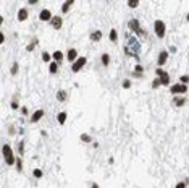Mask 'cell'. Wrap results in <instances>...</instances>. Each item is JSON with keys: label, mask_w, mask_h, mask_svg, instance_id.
Returning <instances> with one entry per match:
<instances>
[{"label": "cell", "mask_w": 189, "mask_h": 188, "mask_svg": "<svg viewBox=\"0 0 189 188\" xmlns=\"http://www.w3.org/2000/svg\"><path fill=\"white\" fill-rule=\"evenodd\" d=\"M124 54L128 57H134V59H139L141 55V42L139 39L134 36H129L124 42Z\"/></svg>", "instance_id": "obj_1"}, {"label": "cell", "mask_w": 189, "mask_h": 188, "mask_svg": "<svg viewBox=\"0 0 189 188\" xmlns=\"http://www.w3.org/2000/svg\"><path fill=\"white\" fill-rule=\"evenodd\" d=\"M2 157H3V162L7 164L8 167H13L15 166L16 152H15L13 148L10 146V143H3L2 144Z\"/></svg>", "instance_id": "obj_2"}, {"label": "cell", "mask_w": 189, "mask_h": 188, "mask_svg": "<svg viewBox=\"0 0 189 188\" xmlns=\"http://www.w3.org/2000/svg\"><path fill=\"white\" fill-rule=\"evenodd\" d=\"M128 29L134 34V37H147V29H144L137 18H131L128 21Z\"/></svg>", "instance_id": "obj_3"}, {"label": "cell", "mask_w": 189, "mask_h": 188, "mask_svg": "<svg viewBox=\"0 0 189 188\" xmlns=\"http://www.w3.org/2000/svg\"><path fill=\"white\" fill-rule=\"evenodd\" d=\"M154 33H155V36L158 39H163L165 37V34H167V25H165V21L163 20H155L154 21Z\"/></svg>", "instance_id": "obj_4"}, {"label": "cell", "mask_w": 189, "mask_h": 188, "mask_svg": "<svg viewBox=\"0 0 189 188\" xmlns=\"http://www.w3.org/2000/svg\"><path fill=\"white\" fill-rule=\"evenodd\" d=\"M155 76L158 78V81L162 86H170V81H171V76L168 71H165L163 68H155Z\"/></svg>", "instance_id": "obj_5"}, {"label": "cell", "mask_w": 189, "mask_h": 188, "mask_svg": "<svg viewBox=\"0 0 189 188\" xmlns=\"http://www.w3.org/2000/svg\"><path fill=\"white\" fill-rule=\"evenodd\" d=\"M186 93H187V84H181V83L170 84V94L171 96H184Z\"/></svg>", "instance_id": "obj_6"}, {"label": "cell", "mask_w": 189, "mask_h": 188, "mask_svg": "<svg viewBox=\"0 0 189 188\" xmlns=\"http://www.w3.org/2000/svg\"><path fill=\"white\" fill-rule=\"evenodd\" d=\"M86 63H87V57L79 55L78 59L71 63V71H73V73H79V71H81L83 68L86 67Z\"/></svg>", "instance_id": "obj_7"}, {"label": "cell", "mask_w": 189, "mask_h": 188, "mask_svg": "<svg viewBox=\"0 0 189 188\" xmlns=\"http://www.w3.org/2000/svg\"><path fill=\"white\" fill-rule=\"evenodd\" d=\"M168 59H170V54L167 52V49H162L157 55V68H163L165 63L168 62Z\"/></svg>", "instance_id": "obj_8"}, {"label": "cell", "mask_w": 189, "mask_h": 188, "mask_svg": "<svg viewBox=\"0 0 189 188\" xmlns=\"http://www.w3.org/2000/svg\"><path fill=\"white\" fill-rule=\"evenodd\" d=\"M49 25L52 26L55 31H60L61 28H63V18H61V15H54L52 18H50Z\"/></svg>", "instance_id": "obj_9"}, {"label": "cell", "mask_w": 189, "mask_h": 188, "mask_svg": "<svg viewBox=\"0 0 189 188\" xmlns=\"http://www.w3.org/2000/svg\"><path fill=\"white\" fill-rule=\"evenodd\" d=\"M44 115H45V110H44V109H37L36 112L31 113L29 122H31V123H37V122H41L42 118H44Z\"/></svg>", "instance_id": "obj_10"}, {"label": "cell", "mask_w": 189, "mask_h": 188, "mask_svg": "<svg viewBox=\"0 0 189 188\" xmlns=\"http://www.w3.org/2000/svg\"><path fill=\"white\" fill-rule=\"evenodd\" d=\"M52 11H50L49 8H42L41 11H39V21H42V23H49L50 18H52Z\"/></svg>", "instance_id": "obj_11"}, {"label": "cell", "mask_w": 189, "mask_h": 188, "mask_svg": "<svg viewBox=\"0 0 189 188\" xmlns=\"http://www.w3.org/2000/svg\"><path fill=\"white\" fill-rule=\"evenodd\" d=\"M28 18H29V10L28 8H20L18 11H16V20H18L20 23L26 21Z\"/></svg>", "instance_id": "obj_12"}, {"label": "cell", "mask_w": 189, "mask_h": 188, "mask_svg": "<svg viewBox=\"0 0 189 188\" xmlns=\"http://www.w3.org/2000/svg\"><path fill=\"white\" fill-rule=\"evenodd\" d=\"M102 37H104V33H102L100 29H94V31H91V34H89L91 42H100Z\"/></svg>", "instance_id": "obj_13"}, {"label": "cell", "mask_w": 189, "mask_h": 188, "mask_svg": "<svg viewBox=\"0 0 189 188\" xmlns=\"http://www.w3.org/2000/svg\"><path fill=\"white\" fill-rule=\"evenodd\" d=\"M78 57H79V55H78V50L74 49V47H70V49L66 50V60L70 62V63H73V62L76 60Z\"/></svg>", "instance_id": "obj_14"}, {"label": "cell", "mask_w": 189, "mask_h": 188, "mask_svg": "<svg viewBox=\"0 0 189 188\" xmlns=\"http://www.w3.org/2000/svg\"><path fill=\"white\" fill-rule=\"evenodd\" d=\"M63 60H65V55H63L61 50H54V52H52V62H55V63L61 65Z\"/></svg>", "instance_id": "obj_15"}, {"label": "cell", "mask_w": 189, "mask_h": 188, "mask_svg": "<svg viewBox=\"0 0 189 188\" xmlns=\"http://www.w3.org/2000/svg\"><path fill=\"white\" fill-rule=\"evenodd\" d=\"M74 5V0H66V2H63L61 3V8H60V11H61V15H66L68 11L71 10V7Z\"/></svg>", "instance_id": "obj_16"}, {"label": "cell", "mask_w": 189, "mask_h": 188, "mask_svg": "<svg viewBox=\"0 0 189 188\" xmlns=\"http://www.w3.org/2000/svg\"><path fill=\"white\" fill-rule=\"evenodd\" d=\"M100 63H102V67L104 68H108V65L112 63V57H110V54H107V52H104L100 55Z\"/></svg>", "instance_id": "obj_17"}, {"label": "cell", "mask_w": 189, "mask_h": 188, "mask_svg": "<svg viewBox=\"0 0 189 188\" xmlns=\"http://www.w3.org/2000/svg\"><path fill=\"white\" fill-rule=\"evenodd\" d=\"M173 106L175 107L186 106V98H184V96H173Z\"/></svg>", "instance_id": "obj_18"}, {"label": "cell", "mask_w": 189, "mask_h": 188, "mask_svg": "<svg viewBox=\"0 0 189 188\" xmlns=\"http://www.w3.org/2000/svg\"><path fill=\"white\" fill-rule=\"evenodd\" d=\"M24 151H26V144H24V141H18V144H16V156H20V157H23L24 156Z\"/></svg>", "instance_id": "obj_19"}, {"label": "cell", "mask_w": 189, "mask_h": 188, "mask_svg": "<svg viewBox=\"0 0 189 188\" xmlns=\"http://www.w3.org/2000/svg\"><path fill=\"white\" fill-rule=\"evenodd\" d=\"M37 45H39V39L37 37H32L31 41H29V44L26 45V52H29V54L34 52V49H36Z\"/></svg>", "instance_id": "obj_20"}, {"label": "cell", "mask_w": 189, "mask_h": 188, "mask_svg": "<svg viewBox=\"0 0 189 188\" xmlns=\"http://www.w3.org/2000/svg\"><path fill=\"white\" fill-rule=\"evenodd\" d=\"M55 99L58 102H65L68 99V93L65 89H58V91H57V94H55Z\"/></svg>", "instance_id": "obj_21"}, {"label": "cell", "mask_w": 189, "mask_h": 188, "mask_svg": "<svg viewBox=\"0 0 189 188\" xmlns=\"http://www.w3.org/2000/svg\"><path fill=\"white\" fill-rule=\"evenodd\" d=\"M108 39H110V42H113V44L118 42V29L117 28H112L110 29V33H108Z\"/></svg>", "instance_id": "obj_22"}, {"label": "cell", "mask_w": 189, "mask_h": 188, "mask_svg": "<svg viewBox=\"0 0 189 188\" xmlns=\"http://www.w3.org/2000/svg\"><path fill=\"white\" fill-rule=\"evenodd\" d=\"M79 141L84 143V144H91L94 140H92V136H91L89 133H81V135H79Z\"/></svg>", "instance_id": "obj_23"}, {"label": "cell", "mask_w": 189, "mask_h": 188, "mask_svg": "<svg viewBox=\"0 0 189 188\" xmlns=\"http://www.w3.org/2000/svg\"><path fill=\"white\" fill-rule=\"evenodd\" d=\"M66 118H68V113L65 110H61V112L57 113V122H58L60 125H65L66 123Z\"/></svg>", "instance_id": "obj_24"}, {"label": "cell", "mask_w": 189, "mask_h": 188, "mask_svg": "<svg viewBox=\"0 0 189 188\" xmlns=\"http://www.w3.org/2000/svg\"><path fill=\"white\" fill-rule=\"evenodd\" d=\"M41 59H42V62L44 63H50V62H52V54L49 52V50H42V54H41Z\"/></svg>", "instance_id": "obj_25"}, {"label": "cell", "mask_w": 189, "mask_h": 188, "mask_svg": "<svg viewBox=\"0 0 189 188\" xmlns=\"http://www.w3.org/2000/svg\"><path fill=\"white\" fill-rule=\"evenodd\" d=\"M58 70H60L58 63H55V62H50V63H49V73H50V75H57Z\"/></svg>", "instance_id": "obj_26"}, {"label": "cell", "mask_w": 189, "mask_h": 188, "mask_svg": "<svg viewBox=\"0 0 189 188\" xmlns=\"http://www.w3.org/2000/svg\"><path fill=\"white\" fill-rule=\"evenodd\" d=\"M18 73H20V63L15 60L13 63H11V68H10V75H11V76H16V75H18Z\"/></svg>", "instance_id": "obj_27"}, {"label": "cell", "mask_w": 189, "mask_h": 188, "mask_svg": "<svg viewBox=\"0 0 189 188\" xmlns=\"http://www.w3.org/2000/svg\"><path fill=\"white\" fill-rule=\"evenodd\" d=\"M15 167H16V172L18 174H21L23 172V157H20V156H16V159H15Z\"/></svg>", "instance_id": "obj_28"}, {"label": "cell", "mask_w": 189, "mask_h": 188, "mask_svg": "<svg viewBox=\"0 0 189 188\" xmlns=\"http://www.w3.org/2000/svg\"><path fill=\"white\" fill-rule=\"evenodd\" d=\"M32 175H34V178L41 180V178L44 177V170L39 169V167H34V169H32Z\"/></svg>", "instance_id": "obj_29"}, {"label": "cell", "mask_w": 189, "mask_h": 188, "mask_svg": "<svg viewBox=\"0 0 189 188\" xmlns=\"http://www.w3.org/2000/svg\"><path fill=\"white\" fill-rule=\"evenodd\" d=\"M131 86H133V81H131L129 78H124L121 81V88L123 89H131Z\"/></svg>", "instance_id": "obj_30"}, {"label": "cell", "mask_w": 189, "mask_h": 188, "mask_svg": "<svg viewBox=\"0 0 189 188\" xmlns=\"http://www.w3.org/2000/svg\"><path fill=\"white\" fill-rule=\"evenodd\" d=\"M133 73H136V75H142V73H144V65L136 63V65H134V71H133Z\"/></svg>", "instance_id": "obj_31"}, {"label": "cell", "mask_w": 189, "mask_h": 188, "mask_svg": "<svg viewBox=\"0 0 189 188\" xmlns=\"http://www.w3.org/2000/svg\"><path fill=\"white\" fill-rule=\"evenodd\" d=\"M160 86H162V84H160V81H158V78L155 76V78H154V79H152V83H150V88H152V89H158Z\"/></svg>", "instance_id": "obj_32"}, {"label": "cell", "mask_w": 189, "mask_h": 188, "mask_svg": "<svg viewBox=\"0 0 189 188\" xmlns=\"http://www.w3.org/2000/svg\"><path fill=\"white\" fill-rule=\"evenodd\" d=\"M10 107H11V110H20V102L18 101H16V99H13V101H11L10 102Z\"/></svg>", "instance_id": "obj_33"}, {"label": "cell", "mask_w": 189, "mask_h": 188, "mask_svg": "<svg viewBox=\"0 0 189 188\" xmlns=\"http://www.w3.org/2000/svg\"><path fill=\"white\" fill-rule=\"evenodd\" d=\"M187 81H189V75H187V73H184V75L180 76V81H178V83H181V84H187Z\"/></svg>", "instance_id": "obj_34"}, {"label": "cell", "mask_w": 189, "mask_h": 188, "mask_svg": "<svg viewBox=\"0 0 189 188\" xmlns=\"http://www.w3.org/2000/svg\"><path fill=\"white\" fill-rule=\"evenodd\" d=\"M175 188H187V178H184V180L178 182V183L175 185Z\"/></svg>", "instance_id": "obj_35"}, {"label": "cell", "mask_w": 189, "mask_h": 188, "mask_svg": "<svg viewBox=\"0 0 189 188\" xmlns=\"http://www.w3.org/2000/svg\"><path fill=\"white\" fill-rule=\"evenodd\" d=\"M126 5H128L129 8H137V7H139V0H129Z\"/></svg>", "instance_id": "obj_36"}, {"label": "cell", "mask_w": 189, "mask_h": 188, "mask_svg": "<svg viewBox=\"0 0 189 188\" xmlns=\"http://www.w3.org/2000/svg\"><path fill=\"white\" fill-rule=\"evenodd\" d=\"M7 132H8V135H10V136H15V135H16V132H18V130H16V127H15V125H10Z\"/></svg>", "instance_id": "obj_37"}, {"label": "cell", "mask_w": 189, "mask_h": 188, "mask_svg": "<svg viewBox=\"0 0 189 188\" xmlns=\"http://www.w3.org/2000/svg\"><path fill=\"white\" fill-rule=\"evenodd\" d=\"M20 112H21V115H29V109H28L26 106H21L20 107Z\"/></svg>", "instance_id": "obj_38"}, {"label": "cell", "mask_w": 189, "mask_h": 188, "mask_svg": "<svg viewBox=\"0 0 189 188\" xmlns=\"http://www.w3.org/2000/svg\"><path fill=\"white\" fill-rule=\"evenodd\" d=\"M167 52L168 54H176V52H178V47H176V45H170V49L167 50Z\"/></svg>", "instance_id": "obj_39"}, {"label": "cell", "mask_w": 189, "mask_h": 188, "mask_svg": "<svg viewBox=\"0 0 189 188\" xmlns=\"http://www.w3.org/2000/svg\"><path fill=\"white\" fill-rule=\"evenodd\" d=\"M2 44H5V34L0 31V45H2Z\"/></svg>", "instance_id": "obj_40"}, {"label": "cell", "mask_w": 189, "mask_h": 188, "mask_svg": "<svg viewBox=\"0 0 189 188\" xmlns=\"http://www.w3.org/2000/svg\"><path fill=\"white\" fill-rule=\"evenodd\" d=\"M39 0H28V5H37Z\"/></svg>", "instance_id": "obj_41"}, {"label": "cell", "mask_w": 189, "mask_h": 188, "mask_svg": "<svg viewBox=\"0 0 189 188\" xmlns=\"http://www.w3.org/2000/svg\"><path fill=\"white\" fill-rule=\"evenodd\" d=\"M91 188H100V185L97 183V182H92V183H91Z\"/></svg>", "instance_id": "obj_42"}, {"label": "cell", "mask_w": 189, "mask_h": 188, "mask_svg": "<svg viewBox=\"0 0 189 188\" xmlns=\"http://www.w3.org/2000/svg\"><path fill=\"white\" fill-rule=\"evenodd\" d=\"M99 143H97V141H92V148H94V149H99Z\"/></svg>", "instance_id": "obj_43"}, {"label": "cell", "mask_w": 189, "mask_h": 188, "mask_svg": "<svg viewBox=\"0 0 189 188\" xmlns=\"http://www.w3.org/2000/svg\"><path fill=\"white\" fill-rule=\"evenodd\" d=\"M16 133L23 136V135H24V128H23V127H21V128H18V132H16Z\"/></svg>", "instance_id": "obj_44"}, {"label": "cell", "mask_w": 189, "mask_h": 188, "mask_svg": "<svg viewBox=\"0 0 189 188\" xmlns=\"http://www.w3.org/2000/svg\"><path fill=\"white\" fill-rule=\"evenodd\" d=\"M107 162H108V164H115V159H113V157L110 156V157L107 159Z\"/></svg>", "instance_id": "obj_45"}, {"label": "cell", "mask_w": 189, "mask_h": 188, "mask_svg": "<svg viewBox=\"0 0 189 188\" xmlns=\"http://www.w3.org/2000/svg\"><path fill=\"white\" fill-rule=\"evenodd\" d=\"M41 136L42 138H47V132H45V130H41Z\"/></svg>", "instance_id": "obj_46"}, {"label": "cell", "mask_w": 189, "mask_h": 188, "mask_svg": "<svg viewBox=\"0 0 189 188\" xmlns=\"http://www.w3.org/2000/svg\"><path fill=\"white\" fill-rule=\"evenodd\" d=\"M3 21H5V18H3V16H2V15H0V26H2V25H3Z\"/></svg>", "instance_id": "obj_47"}]
</instances>
